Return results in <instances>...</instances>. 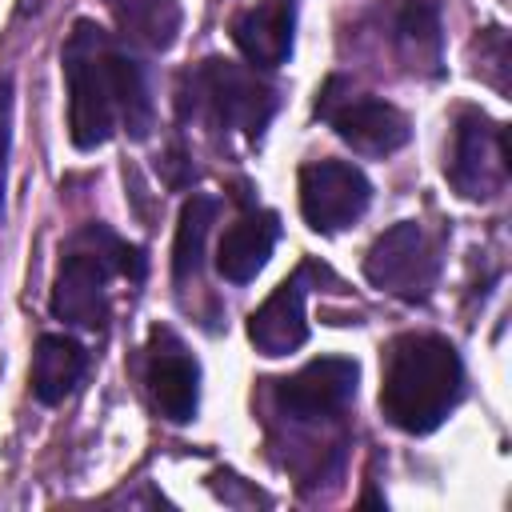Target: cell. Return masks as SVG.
<instances>
[{"mask_svg":"<svg viewBox=\"0 0 512 512\" xmlns=\"http://www.w3.org/2000/svg\"><path fill=\"white\" fill-rule=\"evenodd\" d=\"M460 396H464V360L444 336L408 332L392 340L380 384V412L392 428L408 436H428L448 420Z\"/></svg>","mask_w":512,"mask_h":512,"instance_id":"obj_1","label":"cell"},{"mask_svg":"<svg viewBox=\"0 0 512 512\" xmlns=\"http://www.w3.org/2000/svg\"><path fill=\"white\" fill-rule=\"evenodd\" d=\"M124 272L132 280L144 276L140 248L116 240L104 224H88L72 236L60 256L52 280V316L76 328H104L108 320V280Z\"/></svg>","mask_w":512,"mask_h":512,"instance_id":"obj_2","label":"cell"},{"mask_svg":"<svg viewBox=\"0 0 512 512\" xmlns=\"http://www.w3.org/2000/svg\"><path fill=\"white\" fill-rule=\"evenodd\" d=\"M116 56H120V44L100 24L76 20L60 64H64V80H68V136L84 152L108 144L120 124Z\"/></svg>","mask_w":512,"mask_h":512,"instance_id":"obj_3","label":"cell"},{"mask_svg":"<svg viewBox=\"0 0 512 512\" xmlns=\"http://www.w3.org/2000/svg\"><path fill=\"white\" fill-rule=\"evenodd\" d=\"M188 80L196 100L208 104L212 120L244 136H260L276 112V88L232 60H204Z\"/></svg>","mask_w":512,"mask_h":512,"instance_id":"obj_4","label":"cell"},{"mask_svg":"<svg viewBox=\"0 0 512 512\" xmlns=\"http://www.w3.org/2000/svg\"><path fill=\"white\" fill-rule=\"evenodd\" d=\"M344 76H332L324 88H320V100H316V116H324L336 136L352 148V152H364V156H388L396 148L408 144L412 128H408V116L388 104V100H372V96H340L344 92Z\"/></svg>","mask_w":512,"mask_h":512,"instance_id":"obj_5","label":"cell"},{"mask_svg":"<svg viewBox=\"0 0 512 512\" xmlns=\"http://www.w3.org/2000/svg\"><path fill=\"white\" fill-rule=\"evenodd\" d=\"M436 268H440L436 252H432V244L416 220H400L388 232H380L364 256L368 284L380 292H392L408 304L428 300V292L436 284Z\"/></svg>","mask_w":512,"mask_h":512,"instance_id":"obj_6","label":"cell"},{"mask_svg":"<svg viewBox=\"0 0 512 512\" xmlns=\"http://www.w3.org/2000/svg\"><path fill=\"white\" fill-rule=\"evenodd\" d=\"M508 132L492 124L484 112L468 108L456 120L452 132V156H448V180L468 200H488L504 188L508 176Z\"/></svg>","mask_w":512,"mask_h":512,"instance_id":"obj_7","label":"cell"},{"mask_svg":"<svg viewBox=\"0 0 512 512\" xmlns=\"http://www.w3.org/2000/svg\"><path fill=\"white\" fill-rule=\"evenodd\" d=\"M372 184L344 160H316L300 168V216L312 232H340L368 212Z\"/></svg>","mask_w":512,"mask_h":512,"instance_id":"obj_8","label":"cell"},{"mask_svg":"<svg viewBox=\"0 0 512 512\" xmlns=\"http://www.w3.org/2000/svg\"><path fill=\"white\" fill-rule=\"evenodd\" d=\"M148 392L160 416H168L172 424H188L196 416L200 364L168 328H152L148 336Z\"/></svg>","mask_w":512,"mask_h":512,"instance_id":"obj_9","label":"cell"},{"mask_svg":"<svg viewBox=\"0 0 512 512\" xmlns=\"http://www.w3.org/2000/svg\"><path fill=\"white\" fill-rule=\"evenodd\" d=\"M360 368L344 356H320L276 384V404L296 420H320L340 412L356 392Z\"/></svg>","mask_w":512,"mask_h":512,"instance_id":"obj_10","label":"cell"},{"mask_svg":"<svg viewBox=\"0 0 512 512\" xmlns=\"http://www.w3.org/2000/svg\"><path fill=\"white\" fill-rule=\"evenodd\" d=\"M304 272L276 284V292L248 316V340L260 356H288L308 340V316H304Z\"/></svg>","mask_w":512,"mask_h":512,"instance_id":"obj_11","label":"cell"},{"mask_svg":"<svg viewBox=\"0 0 512 512\" xmlns=\"http://www.w3.org/2000/svg\"><path fill=\"white\" fill-rule=\"evenodd\" d=\"M296 16L284 0H256L232 20V44L252 68H280L292 56Z\"/></svg>","mask_w":512,"mask_h":512,"instance_id":"obj_12","label":"cell"},{"mask_svg":"<svg viewBox=\"0 0 512 512\" xmlns=\"http://www.w3.org/2000/svg\"><path fill=\"white\" fill-rule=\"evenodd\" d=\"M280 240V216L276 212H244L216 244V272L232 284H248L272 256Z\"/></svg>","mask_w":512,"mask_h":512,"instance_id":"obj_13","label":"cell"},{"mask_svg":"<svg viewBox=\"0 0 512 512\" xmlns=\"http://www.w3.org/2000/svg\"><path fill=\"white\" fill-rule=\"evenodd\" d=\"M88 372V352L72 340V336H60V332H48L36 340V352H32V396L40 404H60L64 396L76 392V384L84 380Z\"/></svg>","mask_w":512,"mask_h":512,"instance_id":"obj_14","label":"cell"},{"mask_svg":"<svg viewBox=\"0 0 512 512\" xmlns=\"http://www.w3.org/2000/svg\"><path fill=\"white\" fill-rule=\"evenodd\" d=\"M120 32L144 48H172L180 32V0H104Z\"/></svg>","mask_w":512,"mask_h":512,"instance_id":"obj_15","label":"cell"},{"mask_svg":"<svg viewBox=\"0 0 512 512\" xmlns=\"http://www.w3.org/2000/svg\"><path fill=\"white\" fill-rule=\"evenodd\" d=\"M216 200L212 196H188L184 208H180V220H176V240H172V276L184 284L200 272L204 264V240L212 232V220H216Z\"/></svg>","mask_w":512,"mask_h":512,"instance_id":"obj_16","label":"cell"},{"mask_svg":"<svg viewBox=\"0 0 512 512\" xmlns=\"http://www.w3.org/2000/svg\"><path fill=\"white\" fill-rule=\"evenodd\" d=\"M116 112H120V124L128 128L132 140H144L152 132V92H148V76H144V64L136 56H128L120 48L116 56Z\"/></svg>","mask_w":512,"mask_h":512,"instance_id":"obj_17","label":"cell"},{"mask_svg":"<svg viewBox=\"0 0 512 512\" xmlns=\"http://www.w3.org/2000/svg\"><path fill=\"white\" fill-rule=\"evenodd\" d=\"M396 28H400V44H404L412 68L436 72V60H440V20H436V8L428 0H408Z\"/></svg>","mask_w":512,"mask_h":512,"instance_id":"obj_18","label":"cell"},{"mask_svg":"<svg viewBox=\"0 0 512 512\" xmlns=\"http://www.w3.org/2000/svg\"><path fill=\"white\" fill-rule=\"evenodd\" d=\"M8 156H12V76H0V216L8 192Z\"/></svg>","mask_w":512,"mask_h":512,"instance_id":"obj_19","label":"cell"}]
</instances>
